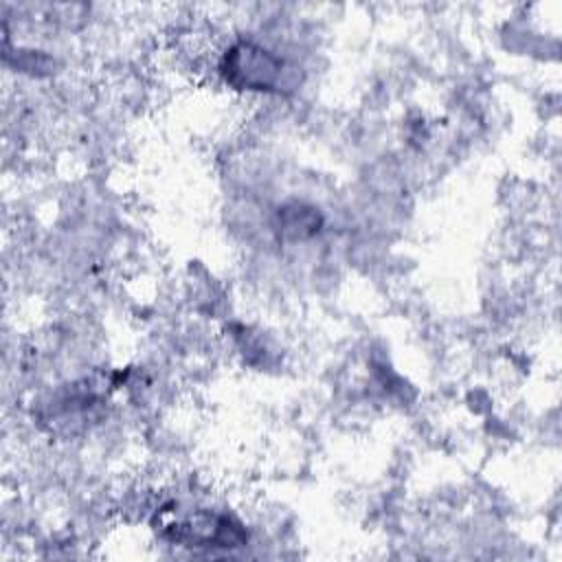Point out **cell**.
<instances>
[{
    "label": "cell",
    "instance_id": "1",
    "mask_svg": "<svg viewBox=\"0 0 562 562\" xmlns=\"http://www.w3.org/2000/svg\"><path fill=\"white\" fill-rule=\"evenodd\" d=\"M285 64L274 53L252 44L241 42L226 50L222 72L226 81L235 88L270 92L283 83Z\"/></svg>",
    "mask_w": 562,
    "mask_h": 562
}]
</instances>
